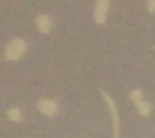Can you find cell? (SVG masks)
Instances as JSON below:
<instances>
[{
  "mask_svg": "<svg viewBox=\"0 0 155 138\" xmlns=\"http://www.w3.org/2000/svg\"><path fill=\"white\" fill-rule=\"evenodd\" d=\"M101 96L104 98L108 111H110V117H111V125H113V138H120V125H119V114H117V107L113 101V98L107 92L101 90Z\"/></svg>",
  "mask_w": 155,
  "mask_h": 138,
  "instance_id": "2",
  "label": "cell"
},
{
  "mask_svg": "<svg viewBox=\"0 0 155 138\" xmlns=\"http://www.w3.org/2000/svg\"><path fill=\"white\" fill-rule=\"evenodd\" d=\"M107 12H108V0H98L95 5V11H94L95 23L104 24L107 20Z\"/></svg>",
  "mask_w": 155,
  "mask_h": 138,
  "instance_id": "3",
  "label": "cell"
},
{
  "mask_svg": "<svg viewBox=\"0 0 155 138\" xmlns=\"http://www.w3.org/2000/svg\"><path fill=\"white\" fill-rule=\"evenodd\" d=\"M136 107H137V111H139V114L140 116H149L151 114V104L148 102V101H140L139 104H136Z\"/></svg>",
  "mask_w": 155,
  "mask_h": 138,
  "instance_id": "6",
  "label": "cell"
},
{
  "mask_svg": "<svg viewBox=\"0 0 155 138\" xmlns=\"http://www.w3.org/2000/svg\"><path fill=\"white\" fill-rule=\"evenodd\" d=\"M35 24H36V29L41 33H48L50 29H51V21H50V18L45 14H39L35 18Z\"/></svg>",
  "mask_w": 155,
  "mask_h": 138,
  "instance_id": "5",
  "label": "cell"
},
{
  "mask_svg": "<svg viewBox=\"0 0 155 138\" xmlns=\"http://www.w3.org/2000/svg\"><path fill=\"white\" fill-rule=\"evenodd\" d=\"M38 108L44 116H48V117H53L57 113V104L51 99H41L38 102Z\"/></svg>",
  "mask_w": 155,
  "mask_h": 138,
  "instance_id": "4",
  "label": "cell"
},
{
  "mask_svg": "<svg viewBox=\"0 0 155 138\" xmlns=\"http://www.w3.org/2000/svg\"><path fill=\"white\" fill-rule=\"evenodd\" d=\"M146 6H148V11H149L151 14H154L155 12V0H148Z\"/></svg>",
  "mask_w": 155,
  "mask_h": 138,
  "instance_id": "9",
  "label": "cell"
},
{
  "mask_svg": "<svg viewBox=\"0 0 155 138\" xmlns=\"http://www.w3.org/2000/svg\"><path fill=\"white\" fill-rule=\"evenodd\" d=\"M8 117L12 122H21V111H20V108H11L8 111Z\"/></svg>",
  "mask_w": 155,
  "mask_h": 138,
  "instance_id": "7",
  "label": "cell"
},
{
  "mask_svg": "<svg viewBox=\"0 0 155 138\" xmlns=\"http://www.w3.org/2000/svg\"><path fill=\"white\" fill-rule=\"evenodd\" d=\"M130 99H131L134 104H139L140 101H143V92H142V90H139V89L133 90V92L130 93Z\"/></svg>",
  "mask_w": 155,
  "mask_h": 138,
  "instance_id": "8",
  "label": "cell"
},
{
  "mask_svg": "<svg viewBox=\"0 0 155 138\" xmlns=\"http://www.w3.org/2000/svg\"><path fill=\"white\" fill-rule=\"evenodd\" d=\"M26 53V42L21 38H14L5 48V57L11 62L21 59Z\"/></svg>",
  "mask_w": 155,
  "mask_h": 138,
  "instance_id": "1",
  "label": "cell"
}]
</instances>
